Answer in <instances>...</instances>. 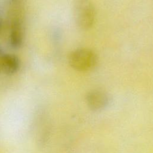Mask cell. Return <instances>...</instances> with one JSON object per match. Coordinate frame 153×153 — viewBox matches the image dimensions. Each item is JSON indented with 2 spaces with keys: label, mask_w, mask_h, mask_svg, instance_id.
<instances>
[{
  "label": "cell",
  "mask_w": 153,
  "mask_h": 153,
  "mask_svg": "<svg viewBox=\"0 0 153 153\" xmlns=\"http://www.w3.org/2000/svg\"><path fill=\"white\" fill-rule=\"evenodd\" d=\"M74 15L76 26L82 30L90 29L95 21L96 11L90 0H75Z\"/></svg>",
  "instance_id": "6da1fadb"
},
{
  "label": "cell",
  "mask_w": 153,
  "mask_h": 153,
  "mask_svg": "<svg viewBox=\"0 0 153 153\" xmlns=\"http://www.w3.org/2000/svg\"><path fill=\"white\" fill-rule=\"evenodd\" d=\"M68 61L74 69L84 72L94 68L97 62V56L90 49L78 48L69 54Z\"/></svg>",
  "instance_id": "7a4b0ae2"
},
{
  "label": "cell",
  "mask_w": 153,
  "mask_h": 153,
  "mask_svg": "<svg viewBox=\"0 0 153 153\" xmlns=\"http://www.w3.org/2000/svg\"><path fill=\"white\" fill-rule=\"evenodd\" d=\"M110 98L106 92L102 90H93L86 96V102L89 108L97 111L104 109L109 103Z\"/></svg>",
  "instance_id": "3957f363"
},
{
  "label": "cell",
  "mask_w": 153,
  "mask_h": 153,
  "mask_svg": "<svg viewBox=\"0 0 153 153\" xmlns=\"http://www.w3.org/2000/svg\"><path fill=\"white\" fill-rule=\"evenodd\" d=\"M19 58L13 54L4 53L0 57V69L7 75H13L20 69Z\"/></svg>",
  "instance_id": "277c9868"
},
{
  "label": "cell",
  "mask_w": 153,
  "mask_h": 153,
  "mask_svg": "<svg viewBox=\"0 0 153 153\" xmlns=\"http://www.w3.org/2000/svg\"><path fill=\"white\" fill-rule=\"evenodd\" d=\"M23 32L22 25L19 20L14 21L11 27L9 35V44L13 49H19L23 45Z\"/></svg>",
  "instance_id": "5b68a950"
},
{
  "label": "cell",
  "mask_w": 153,
  "mask_h": 153,
  "mask_svg": "<svg viewBox=\"0 0 153 153\" xmlns=\"http://www.w3.org/2000/svg\"><path fill=\"white\" fill-rule=\"evenodd\" d=\"M2 25H3V22H2V20L0 18V32L1 31V29H2Z\"/></svg>",
  "instance_id": "8992f818"
},
{
  "label": "cell",
  "mask_w": 153,
  "mask_h": 153,
  "mask_svg": "<svg viewBox=\"0 0 153 153\" xmlns=\"http://www.w3.org/2000/svg\"><path fill=\"white\" fill-rule=\"evenodd\" d=\"M4 53H3V51H2V48H1V47H0V57L4 54Z\"/></svg>",
  "instance_id": "52a82bcc"
},
{
  "label": "cell",
  "mask_w": 153,
  "mask_h": 153,
  "mask_svg": "<svg viewBox=\"0 0 153 153\" xmlns=\"http://www.w3.org/2000/svg\"><path fill=\"white\" fill-rule=\"evenodd\" d=\"M13 1H16V0H13Z\"/></svg>",
  "instance_id": "ba28073f"
}]
</instances>
